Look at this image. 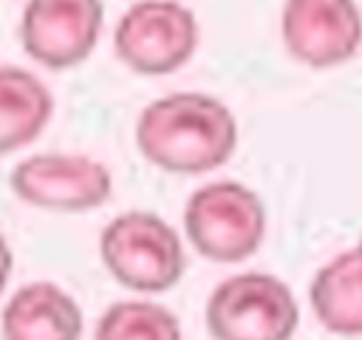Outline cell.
I'll use <instances>...</instances> for the list:
<instances>
[{"label": "cell", "mask_w": 362, "mask_h": 340, "mask_svg": "<svg viewBox=\"0 0 362 340\" xmlns=\"http://www.w3.org/2000/svg\"><path fill=\"white\" fill-rule=\"evenodd\" d=\"M113 48L130 71L164 76L192 60L198 20L178 0H136L116 23Z\"/></svg>", "instance_id": "cell-5"}, {"label": "cell", "mask_w": 362, "mask_h": 340, "mask_svg": "<svg viewBox=\"0 0 362 340\" xmlns=\"http://www.w3.org/2000/svg\"><path fill=\"white\" fill-rule=\"evenodd\" d=\"M8 187L37 210L88 212L110 198L113 176L107 164L85 153H34L11 167Z\"/></svg>", "instance_id": "cell-6"}, {"label": "cell", "mask_w": 362, "mask_h": 340, "mask_svg": "<svg viewBox=\"0 0 362 340\" xmlns=\"http://www.w3.org/2000/svg\"><path fill=\"white\" fill-rule=\"evenodd\" d=\"M317 320L342 337H362V241L322 264L308 286Z\"/></svg>", "instance_id": "cell-10"}, {"label": "cell", "mask_w": 362, "mask_h": 340, "mask_svg": "<svg viewBox=\"0 0 362 340\" xmlns=\"http://www.w3.org/2000/svg\"><path fill=\"white\" fill-rule=\"evenodd\" d=\"M136 147L150 164L167 173H209L232 159L238 119L218 96L201 91L167 94L139 113Z\"/></svg>", "instance_id": "cell-1"}, {"label": "cell", "mask_w": 362, "mask_h": 340, "mask_svg": "<svg viewBox=\"0 0 362 340\" xmlns=\"http://www.w3.org/2000/svg\"><path fill=\"white\" fill-rule=\"evenodd\" d=\"M184 232L192 249L215 264L246 261L266 238L263 198L232 178L201 184L187 198Z\"/></svg>", "instance_id": "cell-3"}, {"label": "cell", "mask_w": 362, "mask_h": 340, "mask_svg": "<svg viewBox=\"0 0 362 340\" xmlns=\"http://www.w3.org/2000/svg\"><path fill=\"white\" fill-rule=\"evenodd\" d=\"M54 116L48 85L20 65H0V156L31 144Z\"/></svg>", "instance_id": "cell-11"}, {"label": "cell", "mask_w": 362, "mask_h": 340, "mask_svg": "<svg viewBox=\"0 0 362 340\" xmlns=\"http://www.w3.org/2000/svg\"><path fill=\"white\" fill-rule=\"evenodd\" d=\"M93 340H184L173 309L147 298L110 303L96 320Z\"/></svg>", "instance_id": "cell-12"}, {"label": "cell", "mask_w": 362, "mask_h": 340, "mask_svg": "<svg viewBox=\"0 0 362 340\" xmlns=\"http://www.w3.org/2000/svg\"><path fill=\"white\" fill-rule=\"evenodd\" d=\"M204 317L212 340H291L300 306L277 275L238 272L212 289Z\"/></svg>", "instance_id": "cell-4"}, {"label": "cell", "mask_w": 362, "mask_h": 340, "mask_svg": "<svg viewBox=\"0 0 362 340\" xmlns=\"http://www.w3.org/2000/svg\"><path fill=\"white\" fill-rule=\"evenodd\" d=\"M102 23V0H28L20 14V42L34 62L65 71L93 54Z\"/></svg>", "instance_id": "cell-7"}, {"label": "cell", "mask_w": 362, "mask_h": 340, "mask_svg": "<svg viewBox=\"0 0 362 340\" xmlns=\"http://www.w3.org/2000/svg\"><path fill=\"white\" fill-rule=\"evenodd\" d=\"M99 255L113 280L141 295L173 289L187 266L178 230L147 210H127L110 218L99 235Z\"/></svg>", "instance_id": "cell-2"}, {"label": "cell", "mask_w": 362, "mask_h": 340, "mask_svg": "<svg viewBox=\"0 0 362 340\" xmlns=\"http://www.w3.org/2000/svg\"><path fill=\"white\" fill-rule=\"evenodd\" d=\"M11 266H14V255H11V246H8L6 235L0 232V295H3V292H6V286H8Z\"/></svg>", "instance_id": "cell-13"}, {"label": "cell", "mask_w": 362, "mask_h": 340, "mask_svg": "<svg viewBox=\"0 0 362 340\" xmlns=\"http://www.w3.org/2000/svg\"><path fill=\"white\" fill-rule=\"evenodd\" d=\"M280 37L297 62L334 68L356 57L362 45V11L356 0H286Z\"/></svg>", "instance_id": "cell-8"}, {"label": "cell", "mask_w": 362, "mask_h": 340, "mask_svg": "<svg viewBox=\"0 0 362 340\" xmlns=\"http://www.w3.org/2000/svg\"><path fill=\"white\" fill-rule=\"evenodd\" d=\"M85 314L76 298L51 280L14 289L0 314L3 340H82Z\"/></svg>", "instance_id": "cell-9"}]
</instances>
